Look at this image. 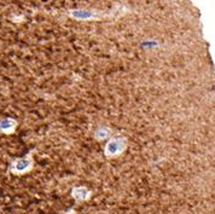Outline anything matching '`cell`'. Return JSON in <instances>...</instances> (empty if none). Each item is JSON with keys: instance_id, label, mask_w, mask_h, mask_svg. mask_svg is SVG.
<instances>
[{"instance_id": "3", "label": "cell", "mask_w": 215, "mask_h": 214, "mask_svg": "<svg viewBox=\"0 0 215 214\" xmlns=\"http://www.w3.org/2000/svg\"><path fill=\"white\" fill-rule=\"evenodd\" d=\"M70 16L75 19H92V18H96L97 15L96 12L91 11V10H72L70 11Z\"/></svg>"}, {"instance_id": "6", "label": "cell", "mask_w": 215, "mask_h": 214, "mask_svg": "<svg viewBox=\"0 0 215 214\" xmlns=\"http://www.w3.org/2000/svg\"><path fill=\"white\" fill-rule=\"evenodd\" d=\"M109 136H110V129L108 127H101V128H98L94 132V137L97 139H99V141H103V139L108 138Z\"/></svg>"}, {"instance_id": "4", "label": "cell", "mask_w": 215, "mask_h": 214, "mask_svg": "<svg viewBox=\"0 0 215 214\" xmlns=\"http://www.w3.org/2000/svg\"><path fill=\"white\" fill-rule=\"evenodd\" d=\"M72 197L77 201H85L89 197V191L85 186H76L72 191Z\"/></svg>"}, {"instance_id": "2", "label": "cell", "mask_w": 215, "mask_h": 214, "mask_svg": "<svg viewBox=\"0 0 215 214\" xmlns=\"http://www.w3.org/2000/svg\"><path fill=\"white\" fill-rule=\"evenodd\" d=\"M33 166V161L30 157H23V158H18L16 160L14 163H12V172L17 173V174H21V173H24V172L29 171Z\"/></svg>"}, {"instance_id": "1", "label": "cell", "mask_w": 215, "mask_h": 214, "mask_svg": "<svg viewBox=\"0 0 215 214\" xmlns=\"http://www.w3.org/2000/svg\"><path fill=\"white\" fill-rule=\"evenodd\" d=\"M127 142L122 137H115L111 138L109 142L106 143L105 149H104V155L106 157H114L121 154L126 149Z\"/></svg>"}, {"instance_id": "5", "label": "cell", "mask_w": 215, "mask_h": 214, "mask_svg": "<svg viewBox=\"0 0 215 214\" xmlns=\"http://www.w3.org/2000/svg\"><path fill=\"white\" fill-rule=\"evenodd\" d=\"M17 126V122L14 121V119H10V117H6V119H2L0 120V129L5 133H11Z\"/></svg>"}]
</instances>
